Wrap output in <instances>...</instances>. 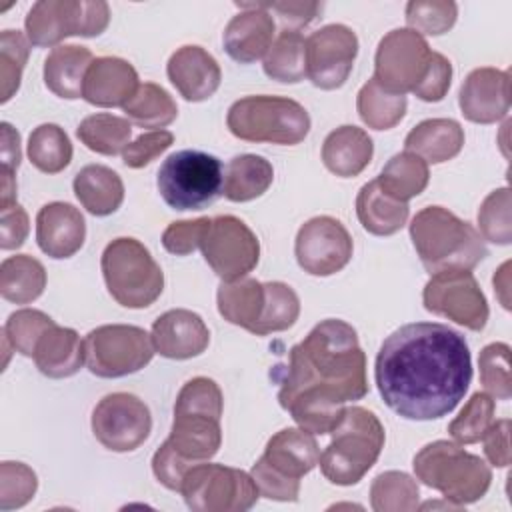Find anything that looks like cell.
<instances>
[{
  "label": "cell",
  "instance_id": "1",
  "mask_svg": "<svg viewBox=\"0 0 512 512\" xmlns=\"http://www.w3.org/2000/svg\"><path fill=\"white\" fill-rule=\"evenodd\" d=\"M374 378L384 404L406 420L450 414L472 382V356L462 334L440 322H412L382 342Z\"/></svg>",
  "mask_w": 512,
  "mask_h": 512
},
{
  "label": "cell",
  "instance_id": "2",
  "mask_svg": "<svg viewBox=\"0 0 512 512\" xmlns=\"http://www.w3.org/2000/svg\"><path fill=\"white\" fill-rule=\"evenodd\" d=\"M368 394L366 354L356 330L328 318L290 350L278 402L292 420L314 436L330 434L348 402Z\"/></svg>",
  "mask_w": 512,
  "mask_h": 512
},
{
  "label": "cell",
  "instance_id": "3",
  "mask_svg": "<svg viewBox=\"0 0 512 512\" xmlns=\"http://www.w3.org/2000/svg\"><path fill=\"white\" fill-rule=\"evenodd\" d=\"M410 238L430 274L472 270L488 254L480 232L442 206H426L416 212L410 222Z\"/></svg>",
  "mask_w": 512,
  "mask_h": 512
},
{
  "label": "cell",
  "instance_id": "4",
  "mask_svg": "<svg viewBox=\"0 0 512 512\" xmlns=\"http://www.w3.org/2000/svg\"><path fill=\"white\" fill-rule=\"evenodd\" d=\"M220 316L256 336L282 332L300 316V298L284 282H258L240 278L222 282L216 292Z\"/></svg>",
  "mask_w": 512,
  "mask_h": 512
},
{
  "label": "cell",
  "instance_id": "5",
  "mask_svg": "<svg viewBox=\"0 0 512 512\" xmlns=\"http://www.w3.org/2000/svg\"><path fill=\"white\" fill-rule=\"evenodd\" d=\"M330 436L318 462L324 478L336 486L358 484L376 464L386 440L378 416L362 406H346Z\"/></svg>",
  "mask_w": 512,
  "mask_h": 512
},
{
  "label": "cell",
  "instance_id": "6",
  "mask_svg": "<svg viewBox=\"0 0 512 512\" xmlns=\"http://www.w3.org/2000/svg\"><path fill=\"white\" fill-rule=\"evenodd\" d=\"M412 468L424 486L438 490L460 508L478 502L492 484L490 466L480 456L466 452L462 444L450 440H436L420 448Z\"/></svg>",
  "mask_w": 512,
  "mask_h": 512
},
{
  "label": "cell",
  "instance_id": "7",
  "mask_svg": "<svg viewBox=\"0 0 512 512\" xmlns=\"http://www.w3.org/2000/svg\"><path fill=\"white\" fill-rule=\"evenodd\" d=\"M320 460V448L308 430L282 428L264 448V454L252 464L260 496L278 502H296L300 494V478L308 474Z\"/></svg>",
  "mask_w": 512,
  "mask_h": 512
},
{
  "label": "cell",
  "instance_id": "8",
  "mask_svg": "<svg viewBox=\"0 0 512 512\" xmlns=\"http://www.w3.org/2000/svg\"><path fill=\"white\" fill-rule=\"evenodd\" d=\"M310 124V116L300 102L268 94L244 96L226 114L232 136L246 142L294 146L308 136Z\"/></svg>",
  "mask_w": 512,
  "mask_h": 512
},
{
  "label": "cell",
  "instance_id": "9",
  "mask_svg": "<svg viewBox=\"0 0 512 512\" xmlns=\"http://www.w3.org/2000/svg\"><path fill=\"white\" fill-rule=\"evenodd\" d=\"M100 268L108 294L124 308H148L164 290L160 264L136 238H114L102 252Z\"/></svg>",
  "mask_w": 512,
  "mask_h": 512
},
{
  "label": "cell",
  "instance_id": "10",
  "mask_svg": "<svg viewBox=\"0 0 512 512\" xmlns=\"http://www.w3.org/2000/svg\"><path fill=\"white\" fill-rule=\"evenodd\" d=\"M156 186L172 210H200L222 194L224 168L214 154L178 150L160 164Z\"/></svg>",
  "mask_w": 512,
  "mask_h": 512
},
{
  "label": "cell",
  "instance_id": "11",
  "mask_svg": "<svg viewBox=\"0 0 512 512\" xmlns=\"http://www.w3.org/2000/svg\"><path fill=\"white\" fill-rule=\"evenodd\" d=\"M110 22L102 0H38L26 14L24 28L32 46H58L68 36L92 38Z\"/></svg>",
  "mask_w": 512,
  "mask_h": 512
},
{
  "label": "cell",
  "instance_id": "12",
  "mask_svg": "<svg viewBox=\"0 0 512 512\" xmlns=\"http://www.w3.org/2000/svg\"><path fill=\"white\" fill-rule=\"evenodd\" d=\"M180 494L194 512H244L260 498L258 486L248 472L210 464L208 460L194 464L186 472Z\"/></svg>",
  "mask_w": 512,
  "mask_h": 512
},
{
  "label": "cell",
  "instance_id": "13",
  "mask_svg": "<svg viewBox=\"0 0 512 512\" xmlns=\"http://www.w3.org/2000/svg\"><path fill=\"white\" fill-rule=\"evenodd\" d=\"M150 334L132 324H104L84 338L88 370L98 378H122L150 364L154 356Z\"/></svg>",
  "mask_w": 512,
  "mask_h": 512
},
{
  "label": "cell",
  "instance_id": "14",
  "mask_svg": "<svg viewBox=\"0 0 512 512\" xmlns=\"http://www.w3.org/2000/svg\"><path fill=\"white\" fill-rule=\"evenodd\" d=\"M200 250L212 272L222 282L246 278L260 260V242L250 226L230 214L210 218Z\"/></svg>",
  "mask_w": 512,
  "mask_h": 512
},
{
  "label": "cell",
  "instance_id": "15",
  "mask_svg": "<svg viewBox=\"0 0 512 512\" xmlns=\"http://www.w3.org/2000/svg\"><path fill=\"white\" fill-rule=\"evenodd\" d=\"M434 50L410 28L390 30L376 48L374 80L392 94L414 92L428 72Z\"/></svg>",
  "mask_w": 512,
  "mask_h": 512
},
{
  "label": "cell",
  "instance_id": "16",
  "mask_svg": "<svg viewBox=\"0 0 512 512\" xmlns=\"http://www.w3.org/2000/svg\"><path fill=\"white\" fill-rule=\"evenodd\" d=\"M424 308L472 332L484 330L490 310L478 280L470 270H442L430 276L422 290Z\"/></svg>",
  "mask_w": 512,
  "mask_h": 512
},
{
  "label": "cell",
  "instance_id": "17",
  "mask_svg": "<svg viewBox=\"0 0 512 512\" xmlns=\"http://www.w3.org/2000/svg\"><path fill=\"white\" fill-rule=\"evenodd\" d=\"M92 432L112 452H132L152 432L150 408L130 392L106 394L92 410Z\"/></svg>",
  "mask_w": 512,
  "mask_h": 512
},
{
  "label": "cell",
  "instance_id": "18",
  "mask_svg": "<svg viewBox=\"0 0 512 512\" xmlns=\"http://www.w3.org/2000/svg\"><path fill=\"white\" fill-rule=\"evenodd\" d=\"M352 236L346 226L332 216L306 220L294 242L298 266L312 276H332L352 258Z\"/></svg>",
  "mask_w": 512,
  "mask_h": 512
},
{
  "label": "cell",
  "instance_id": "19",
  "mask_svg": "<svg viewBox=\"0 0 512 512\" xmlns=\"http://www.w3.org/2000/svg\"><path fill=\"white\" fill-rule=\"evenodd\" d=\"M358 56V36L344 24H328L306 38V76L320 90L340 88Z\"/></svg>",
  "mask_w": 512,
  "mask_h": 512
},
{
  "label": "cell",
  "instance_id": "20",
  "mask_svg": "<svg viewBox=\"0 0 512 512\" xmlns=\"http://www.w3.org/2000/svg\"><path fill=\"white\" fill-rule=\"evenodd\" d=\"M458 106L474 124H494L510 110V74L492 66L474 68L462 82Z\"/></svg>",
  "mask_w": 512,
  "mask_h": 512
},
{
  "label": "cell",
  "instance_id": "21",
  "mask_svg": "<svg viewBox=\"0 0 512 512\" xmlns=\"http://www.w3.org/2000/svg\"><path fill=\"white\" fill-rule=\"evenodd\" d=\"M236 6L242 10L224 28V50L232 60L252 64L266 56L274 42L276 24L272 14L258 2H236Z\"/></svg>",
  "mask_w": 512,
  "mask_h": 512
},
{
  "label": "cell",
  "instance_id": "22",
  "mask_svg": "<svg viewBox=\"0 0 512 512\" xmlns=\"http://www.w3.org/2000/svg\"><path fill=\"white\" fill-rule=\"evenodd\" d=\"M150 338L160 356L170 360H188L200 356L208 348L210 330L196 312L174 308L154 320Z\"/></svg>",
  "mask_w": 512,
  "mask_h": 512
},
{
  "label": "cell",
  "instance_id": "23",
  "mask_svg": "<svg viewBox=\"0 0 512 512\" xmlns=\"http://www.w3.org/2000/svg\"><path fill=\"white\" fill-rule=\"evenodd\" d=\"M166 74L178 94L188 102L208 100L222 80V70L216 58L196 44L180 46L170 56Z\"/></svg>",
  "mask_w": 512,
  "mask_h": 512
},
{
  "label": "cell",
  "instance_id": "24",
  "mask_svg": "<svg viewBox=\"0 0 512 512\" xmlns=\"http://www.w3.org/2000/svg\"><path fill=\"white\" fill-rule=\"evenodd\" d=\"M86 240V222L78 208L68 202H48L36 214V242L56 260L74 256Z\"/></svg>",
  "mask_w": 512,
  "mask_h": 512
},
{
  "label": "cell",
  "instance_id": "25",
  "mask_svg": "<svg viewBox=\"0 0 512 512\" xmlns=\"http://www.w3.org/2000/svg\"><path fill=\"white\" fill-rule=\"evenodd\" d=\"M136 68L118 56L94 58L82 86V98L100 108L124 106L138 90Z\"/></svg>",
  "mask_w": 512,
  "mask_h": 512
},
{
  "label": "cell",
  "instance_id": "26",
  "mask_svg": "<svg viewBox=\"0 0 512 512\" xmlns=\"http://www.w3.org/2000/svg\"><path fill=\"white\" fill-rule=\"evenodd\" d=\"M166 440L184 460L192 464L206 462L222 444L220 418L200 412H174L170 436Z\"/></svg>",
  "mask_w": 512,
  "mask_h": 512
},
{
  "label": "cell",
  "instance_id": "27",
  "mask_svg": "<svg viewBox=\"0 0 512 512\" xmlns=\"http://www.w3.org/2000/svg\"><path fill=\"white\" fill-rule=\"evenodd\" d=\"M32 358L36 368L48 378L74 376L82 364H86L84 340H80L74 328H64L54 322L36 342Z\"/></svg>",
  "mask_w": 512,
  "mask_h": 512
},
{
  "label": "cell",
  "instance_id": "28",
  "mask_svg": "<svg viewBox=\"0 0 512 512\" xmlns=\"http://www.w3.org/2000/svg\"><path fill=\"white\" fill-rule=\"evenodd\" d=\"M374 144L366 130L344 124L332 130L322 144V162L324 166L340 176L352 178L358 176L372 160Z\"/></svg>",
  "mask_w": 512,
  "mask_h": 512
},
{
  "label": "cell",
  "instance_id": "29",
  "mask_svg": "<svg viewBox=\"0 0 512 512\" xmlns=\"http://www.w3.org/2000/svg\"><path fill=\"white\" fill-rule=\"evenodd\" d=\"M464 128L452 118H428L418 122L406 136L404 148L426 164H442L460 154Z\"/></svg>",
  "mask_w": 512,
  "mask_h": 512
},
{
  "label": "cell",
  "instance_id": "30",
  "mask_svg": "<svg viewBox=\"0 0 512 512\" xmlns=\"http://www.w3.org/2000/svg\"><path fill=\"white\" fill-rule=\"evenodd\" d=\"M92 52L86 46L64 44L52 48L44 60V84L58 98H82L86 72L92 64Z\"/></svg>",
  "mask_w": 512,
  "mask_h": 512
},
{
  "label": "cell",
  "instance_id": "31",
  "mask_svg": "<svg viewBox=\"0 0 512 512\" xmlns=\"http://www.w3.org/2000/svg\"><path fill=\"white\" fill-rule=\"evenodd\" d=\"M72 188L82 208L92 216L114 214L124 202L122 178L102 164H88L80 168L74 176Z\"/></svg>",
  "mask_w": 512,
  "mask_h": 512
},
{
  "label": "cell",
  "instance_id": "32",
  "mask_svg": "<svg viewBox=\"0 0 512 512\" xmlns=\"http://www.w3.org/2000/svg\"><path fill=\"white\" fill-rule=\"evenodd\" d=\"M408 214V202L388 196L376 180L364 184L356 196V216L362 228L374 236L396 234L406 224Z\"/></svg>",
  "mask_w": 512,
  "mask_h": 512
},
{
  "label": "cell",
  "instance_id": "33",
  "mask_svg": "<svg viewBox=\"0 0 512 512\" xmlns=\"http://www.w3.org/2000/svg\"><path fill=\"white\" fill-rule=\"evenodd\" d=\"M274 180L272 164L258 154L234 156L224 172L222 194L230 202H250L260 198Z\"/></svg>",
  "mask_w": 512,
  "mask_h": 512
},
{
  "label": "cell",
  "instance_id": "34",
  "mask_svg": "<svg viewBox=\"0 0 512 512\" xmlns=\"http://www.w3.org/2000/svg\"><path fill=\"white\" fill-rule=\"evenodd\" d=\"M46 288V270L28 254L8 256L0 264V294L12 304L34 302Z\"/></svg>",
  "mask_w": 512,
  "mask_h": 512
},
{
  "label": "cell",
  "instance_id": "35",
  "mask_svg": "<svg viewBox=\"0 0 512 512\" xmlns=\"http://www.w3.org/2000/svg\"><path fill=\"white\" fill-rule=\"evenodd\" d=\"M428 180H430L428 164L420 156L406 150L400 154H394L384 164L380 176L376 178L380 188L388 196L400 202H408L418 194H422L424 188L428 186Z\"/></svg>",
  "mask_w": 512,
  "mask_h": 512
},
{
  "label": "cell",
  "instance_id": "36",
  "mask_svg": "<svg viewBox=\"0 0 512 512\" xmlns=\"http://www.w3.org/2000/svg\"><path fill=\"white\" fill-rule=\"evenodd\" d=\"M264 74L282 84H296L306 76V38L300 30L282 28L264 56Z\"/></svg>",
  "mask_w": 512,
  "mask_h": 512
},
{
  "label": "cell",
  "instance_id": "37",
  "mask_svg": "<svg viewBox=\"0 0 512 512\" xmlns=\"http://www.w3.org/2000/svg\"><path fill=\"white\" fill-rule=\"evenodd\" d=\"M76 136L88 150L102 156H116L130 144L132 124L128 118L108 112L90 114L78 124Z\"/></svg>",
  "mask_w": 512,
  "mask_h": 512
},
{
  "label": "cell",
  "instance_id": "38",
  "mask_svg": "<svg viewBox=\"0 0 512 512\" xmlns=\"http://www.w3.org/2000/svg\"><path fill=\"white\" fill-rule=\"evenodd\" d=\"M408 100L404 94H392L384 90L374 78H370L356 96V110L360 120L374 130L394 128L406 114Z\"/></svg>",
  "mask_w": 512,
  "mask_h": 512
},
{
  "label": "cell",
  "instance_id": "39",
  "mask_svg": "<svg viewBox=\"0 0 512 512\" xmlns=\"http://www.w3.org/2000/svg\"><path fill=\"white\" fill-rule=\"evenodd\" d=\"M122 110L134 124L154 130H162L178 116L174 98L154 82L140 84L136 94L122 106Z\"/></svg>",
  "mask_w": 512,
  "mask_h": 512
},
{
  "label": "cell",
  "instance_id": "40",
  "mask_svg": "<svg viewBox=\"0 0 512 512\" xmlns=\"http://www.w3.org/2000/svg\"><path fill=\"white\" fill-rule=\"evenodd\" d=\"M26 152L34 168L44 174H58L72 160V142L64 128L46 122L30 132Z\"/></svg>",
  "mask_w": 512,
  "mask_h": 512
},
{
  "label": "cell",
  "instance_id": "41",
  "mask_svg": "<svg viewBox=\"0 0 512 512\" xmlns=\"http://www.w3.org/2000/svg\"><path fill=\"white\" fill-rule=\"evenodd\" d=\"M418 500V484L406 472L388 470L372 480L370 506L374 512H412L418 508Z\"/></svg>",
  "mask_w": 512,
  "mask_h": 512
},
{
  "label": "cell",
  "instance_id": "42",
  "mask_svg": "<svg viewBox=\"0 0 512 512\" xmlns=\"http://www.w3.org/2000/svg\"><path fill=\"white\" fill-rule=\"evenodd\" d=\"M496 402L486 392H474L460 414L448 424V432L458 444H476L494 422Z\"/></svg>",
  "mask_w": 512,
  "mask_h": 512
},
{
  "label": "cell",
  "instance_id": "43",
  "mask_svg": "<svg viewBox=\"0 0 512 512\" xmlns=\"http://www.w3.org/2000/svg\"><path fill=\"white\" fill-rule=\"evenodd\" d=\"M30 54V40L18 30H4L0 34V102L6 104L20 88L22 70Z\"/></svg>",
  "mask_w": 512,
  "mask_h": 512
},
{
  "label": "cell",
  "instance_id": "44",
  "mask_svg": "<svg viewBox=\"0 0 512 512\" xmlns=\"http://www.w3.org/2000/svg\"><path fill=\"white\" fill-rule=\"evenodd\" d=\"M458 18V6L452 0H412L406 4V22L420 36H440L448 32Z\"/></svg>",
  "mask_w": 512,
  "mask_h": 512
},
{
  "label": "cell",
  "instance_id": "45",
  "mask_svg": "<svg viewBox=\"0 0 512 512\" xmlns=\"http://www.w3.org/2000/svg\"><path fill=\"white\" fill-rule=\"evenodd\" d=\"M480 384L494 400H508L512 396L510 380V346L504 342H492L482 348L478 356Z\"/></svg>",
  "mask_w": 512,
  "mask_h": 512
},
{
  "label": "cell",
  "instance_id": "46",
  "mask_svg": "<svg viewBox=\"0 0 512 512\" xmlns=\"http://www.w3.org/2000/svg\"><path fill=\"white\" fill-rule=\"evenodd\" d=\"M510 188L492 190L480 204L478 226L480 236L488 242L508 246L512 242V224H510Z\"/></svg>",
  "mask_w": 512,
  "mask_h": 512
},
{
  "label": "cell",
  "instance_id": "47",
  "mask_svg": "<svg viewBox=\"0 0 512 512\" xmlns=\"http://www.w3.org/2000/svg\"><path fill=\"white\" fill-rule=\"evenodd\" d=\"M54 324V320L44 314L42 310L34 308H22L8 316L2 334L8 338L12 350L20 352L22 356L32 358L36 342L40 336Z\"/></svg>",
  "mask_w": 512,
  "mask_h": 512
},
{
  "label": "cell",
  "instance_id": "48",
  "mask_svg": "<svg viewBox=\"0 0 512 512\" xmlns=\"http://www.w3.org/2000/svg\"><path fill=\"white\" fill-rule=\"evenodd\" d=\"M38 488L36 472L22 464L4 460L0 464V508L4 512L26 506Z\"/></svg>",
  "mask_w": 512,
  "mask_h": 512
},
{
  "label": "cell",
  "instance_id": "49",
  "mask_svg": "<svg viewBox=\"0 0 512 512\" xmlns=\"http://www.w3.org/2000/svg\"><path fill=\"white\" fill-rule=\"evenodd\" d=\"M222 408H224L222 390L212 378H206V376H196L188 380L180 388L174 404V412H200L216 418L222 416Z\"/></svg>",
  "mask_w": 512,
  "mask_h": 512
},
{
  "label": "cell",
  "instance_id": "50",
  "mask_svg": "<svg viewBox=\"0 0 512 512\" xmlns=\"http://www.w3.org/2000/svg\"><path fill=\"white\" fill-rule=\"evenodd\" d=\"M174 144V134L168 130H150L132 140L124 152L122 162L128 168H144Z\"/></svg>",
  "mask_w": 512,
  "mask_h": 512
},
{
  "label": "cell",
  "instance_id": "51",
  "mask_svg": "<svg viewBox=\"0 0 512 512\" xmlns=\"http://www.w3.org/2000/svg\"><path fill=\"white\" fill-rule=\"evenodd\" d=\"M210 218H194V220H178L168 224V228L162 232V246L166 252L176 256H188L196 248H200L204 230L208 226Z\"/></svg>",
  "mask_w": 512,
  "mask_h": 512
},
{
  "label": "cell",
  "instance_id": "52",
  "mask_svg": "<svg viewBox=\"0 0 512 512\" xmlns=\"http://www.w3.org/2000/svg\"><path fill=\"white\" fill-rule=\"evenodd\" d=\"M194 464L184 460L182 456H178L172 446L168 444V440H164L160 444V448L154 452L152 456V472L156 476V480L174 492H180L182 480L186 476V472L192 468Z\"/></svg>",
  "mask_w": 512,
  "mask_h": 512
},
{
  "label": "cell",
  "instance_id": "53",
  "mask_svg": "<svg viewBox=\"0 0 512 512\" xmlns=\"http://www.w3.org/2000/svg\"><path fill=\"white\" fill-rule=\"evenodd\" d=\"M450 82H452L450 60L444 54L434 52L426 76L422 78V82L418 84V88L412 94L416 98H420L422 102H440L448 94Z\"/></svg>",
  "mask_w": 512,
  "mask_h": 512
},
{
  "label": "cell",
  "instance_id": "54",
  "mask_svg": "<svg viewBox=\"0 0 512 512\" xmlns=\"http://www.w3.org/2000/svg\"><path fill=\"white\" fill-rule=\"evenodd\" d=\"M30 232V220L26 210L14 202L6 208H0V248L16 250L24 244Z\"/></svg>",
  "mask_w": 512,
  "mask_h": 512
},
{
  "label": "cell",
  "instance_id": "55",
  "mask_svg": "<svg viewBox=\"0 0 512 512\" xmlns=\"http://www.w3.org/2000/svg\"><path fill=\"white\" fill-rule=\"evenodd\" d=\"M264 10L278 14L284 28L300 30L302 26L310 24L318 12L322 10V4L318 2H258Z\"/></svg>",
  "mask_w": 512,
  "mask_h": 512
},
{
  "label": "cell",
  "instance_id": "56",
  "mask_svg": "<svg viewBox=\"0 0 512 512\" xmlns=\"http://www.w3.org/2000/svg\"><path fill=\"white\" fill-rule=\"evenodd\" d=\"M484 454L488 462L496 468H506L510 464V420L500 418L490 424L486 434L482 436Z\"/></svg>",
  "mask_w": 512,
  "mask_h": 512
},
{
  "label": "cell",
  "instance_id": "57",
  "mask_svg": "<svg viewBox=\"0 0 512 512\" xmlns=\"http://www.w3.org/2000/svg\"><path fill=\"white\" fill-rule=\"evenodd\" d=\"M0 154H2V168L0 170H8V172H16L22 160V152H20V134L16 128H12V124L2 122L0 124Z\"/></svg>",
  "mask_w": 512,
  "mask_h": 512
},
{
  "label": "cell",
  "instance_id": "58",
  "mask_svg": "<svg viewBox=\"0 0 512 512\" xmlns=\"http://www.w3.org/2000/svg\"><path fill=\"white\" fill-rule=\"evenodd\" d=\"M510 262H504L500 268H498V272L494 274V292L498 294V298H500V302H502V306L506 308V310H510V302H508V286H510Z\"/></svg>",
  "mask_w": 512,
  "mask_h": 512
},
{
  "label": "cell",
  "instance_id": "59",
  "mask_svg": "<svg viewBox=\"0 0 512 512\" xmlns=\"http://www.w3.org/2000/svg\"><path fill=\"white\" fill-rule=\"evenodd\" d=\"M16 202V178L14 172L0 170V208Z\"/></svg>",
  "mask_w": 512,
  "mask_h": 512
}]
</instances>
